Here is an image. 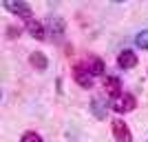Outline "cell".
Wrapping results in <instances>:
<instances>
[{"mask_svg": "<svg viewBox=\"0 0 148 142\" xmlns=\"http://www.w3.org/2000/svg\"><path fill=\"white\" fill-rule=\"evenodd\" d=\"M49 27L53 33H62L64 31V22H62V18H51L49 20Z\"/></svg>", "mask_w": 148, "mask_h": 142, "instance_id": "cell-11", "label": "cell"}, {"mask_svg": "<svg viewBox=\"0 0 148 142\" xmlns=\"http://www.w3.org/2000/svg\"><path fill=\"white\" fill-rule=\"evenodd\" d=\"M113 133H115V140L117 142H133V133H130L128 124L122 122V120L113 122Z\"/></svg>", "mask_w": 148, "mask_h": 142, "instance_id": "cell-4", "label": "cell"}, {"mask_svg": "<svg viewBox=\"0 0 148 142\" xmlns=\"http://www.w3.org/2000/svg\"><path fill=\"white\" fill-rule=\"evenodd\" d=\"M20 142H42V138L38 136L36 131H27L25 136H22V140H20Z\"/></svg>", "mask_w": 148, "mask_h": 142, "instance_id": "cell-12", "label": "cell"}, {"mask_svg": "<svg viewBox=\"0 0 148 142\" xmlns=\"http://www.w3.org/2000/svg\"><path fill=\"white\" fill-rule=\"evenodd\" d=\"M135 44L139 49H148V31H139L135 38Z\"/></svg>", "mask_w": 148, "mask_h": 142, "instance_id": "cell-10", "label": "cell"}, {"mask_svg": "<svg viewBox=\"0 0 148 142\" xmlns=\"http://www.w3.org/2000/svg\"><path fill=\"white\" fill-rule=\"evenodd\" d=\"M117 64L122 69H133L137 64V56H135V51H130V49H126V51H122L119 53V58H117Z\"/></svg>", "mask_w": 148, "mask_h": 142, "instance_id": "cell-6", "label": "cell"}, {"mask_svg": "<svg viewBox=\"0 0 148 142\" xmlns=\"http://www.w3.org/2000/svg\"><path fill=\"white\" fill-rule=\"evenodd\" d=\"M7 33H9V38H16V36H20V29H16V27H9V29H7Z\"/></svg>", "mask_w": 148, "mask_h": 142, "instance_id": "cell-14", "label": "cell"}, {"mask_svg": "<svg viewBox=\"0 0 148 142\" xmlns=\"http://www.w3.org/2000/svg\"><path fill=\"white\" fill-rule=\"evenodd\" d=\"M102 87H104L106 96H113V98L122 96V82H119V78H106Z\"/></svg>", "mask_w": 148, "mask_h": 142, "instance_id": "cell-5", "label": "cell"}, {"mask_svg": "<svg viewBox=\"0 0 148 142\" xmlns=\"http://www.w3.org/2000/svg\"><path fill=\"white\" fill-rule=\"evenodd\" d=\"M93 113H95L97 118H104L106 116V111L102 109V102H99V100H93Z\"/></svg>", "mask_w": 148, "mask_h": 142, "instance_id": "cell-13", "label": "cell"}, {"mask_svg": "<svg viewBox=\"0 0 148 142\" xmlns=\"http://www.w3.org/2000/svg\"><path fill=\"white\" fill-rule=\"evenodd\" d=\"M2 5H5L7 11L16 13V16H20V18L31 20V9H29V5H27L25 0H2Z\"/></svg>", "mask_w": 148, "mask_h": 142, "instance_id": "cell-1", "label": "cell"}, {"mask_svg": "<svg viewBox=\"0 0 148 142\" xmlns=\"http://www.w3.org/2000/svg\"><path fill=\"white\" fill-rule=\"evenodd\" d=\"M113 2H124V0H113Z\"/></svg>", "mask_w": 148, "mask_h": 142, "instance_id": "cell-15", "label": "cell"}, {"mask_svg": "<svg viewBox=\"0 0 148 142\" xmlns=\"http://www.w3.org/2000/svg\"><path fill=\"white\" fill-rule=\"evenodd\" d=\"M137 107V100L130 96V93H124V96H117V98L113 100V111H117V113H128L133 111Z\"/></svg>", "mask_w": 148, "mask_h": 142, "instance_id": "cell-2", "label": "cell"}, {"mask_svg": "<svg viewBox=\"0 0 148 142\" xmlns=\"http://www.w3.org/2000/svg\"><path fill=\"white\" fill-rule=\"evenodd\" d=\"M73 78H75V82L80 87H84V89H91L93 87V73L84 64H75L73 67Z\"/></svg>", "mask_w": 148, "mask_h": 142, "instance_id": "cell-3", "label": "cell"}, {"mask_svg": "<svg viewBox=\"0 0 148 142\" xmlns=\"http://www.w3.org/2000/svg\"><path fill=\"white\" fill-rule=\"evenodd\" d=\"M27 31H29L31 36L36 38V40H44V27L38 22V20H27Z\"/></svg>", "mask_w": 148, "mask_h": 142, "instance_id": "cell-7", "label": "cell"}, {"mask_svg": "<svg viewBox=\"0 0 148 142\" xmlns=\"http://www.w3.org/2000/svg\"><path fill=\"white\" fill-rule=\"evenodd\" d=\"M86 67H88V71H91L93 76H102L104 73V62L99 60L97 56H88V64Z\"/></svg>", "mask_w": 148, "mask_h": 142, "instance_id": "cell-8", "label": "cell"}, {"mask_svg": "<svg viewBox=\"0 0 148 142\" xmlns=\"http://www.w3.org/2000/svg\"><path fill=\"white\" fill-rule=\"evenodd\" d=\"M29 62H31V67H36V69H40V71H44L47 69V56L44 53H40V51H36V53H31V58H29Z\"/></svg>", "mask_w": 148, "mask_h": 142, "instance_id": "cell-9", "label": "cell"}]
</instances>
